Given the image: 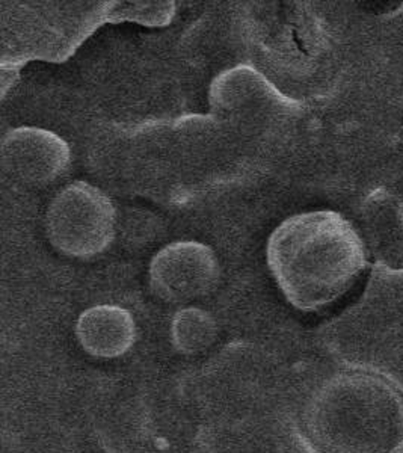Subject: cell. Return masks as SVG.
I'll return each mask as SVG.
<instances>
[{
  "mask_svg": "<svg viewBox=\"0 0 403 453\" xmlns=\"http://www.w3.org/2000/svg\"><path fill=\"white\" fill-rule=\"evenodd\" d=\"M270 273L290 304L313 311L346 294L366 268V243L331 211L298 213L270 233Z\"/></svg>",
  "mask_w": 403,
  "mask_h": 453,
  "instance_id": "6da1fadb",
  "label": "cell"
},
{
  "mask_svg": "<svg viewBox=\"0 0 403 453\" xmlns=\"http://www.w3.org/2000/svg\"><path fill=\"white\" fill-rule=\"evenodd\" d=\"M300 435L311 453H399L402 392L373 372L338 373L307 402Z\"/></svg>",
  "mask_w": 403,
  "mask_h": 453,
  "instance_id": "7a4b0ae2",
  "label": "cell"
},
{
  "mask_svg": "<svg viewBox=\"0 0 403 453\" xmlns=\"http://www.w3.org/2000/svg\"><path fill=\"white\" fill-rule=\"evenodd\" d=\"M209 100L213 119L239 129L270 127L295 109L293 100L248 65L230 68L217 76Z\"/></svg>",
  "mask_w": 403,
  "mask_h": 453,
  "instance_id": "5b68a950",
  "label": "cell"
},
{
  "mask_svg": "<svg viewBox=\"0 0 403 453\" xmlns=\"http://www.w3.org/2000/svg\"><path fill=\"white\" fill-rule=\"evenodd\" d=\"M174 14V2H114L110 23L134 21L144 27H162L170 25Z\"/></svg>",
  "mask_w": 403,
  "mask_h": 453,
  "instance_id": "8fae6325",
  "label": "cell"
},
{
  "mask_svg": "<svg viewBox=\"0 0 403 453\" xmlns=\"http://www.w3.org/2000/svg\"><path fill=\"white\" fill-rule=\"evenodd\" d=\"M219 262L212 248L197 241L170 243L150 263V283L166 303H189L210 294L219 280Z\"/></svg>",
  "mask_w": 403,
  "mask_h": 453,
  "instance_id": "8992f818",
  "label": "cell"
},
{
  "mask_svg": "<svg viewBox=\"0 0 403 453\" xmlns=\"http://www.w3.org/2000/svg\"><path fill=\"white\" fill-rule=\"evenodd\" d=\"M364 218V230L375 256L388 268L403 269V203L376 194L369 201Z\"/></svg>",
  "mask_w": 403,
  "mask_h": 453,
  "instance_id": "9c48e42d",
  "label": "cell"
},
{
  "mask_svg": "<svg viewBox=\"0 0 403 453\" xmlns=\"http://www.w3.org/2000/svg\"><path fill=\"white\" fill-rule=\"evenodd\" d=\"M117 211L97 186L76 180L53 196L46 211V234L59 253L91 258L104 253L115 239Z\"/></svg>",
  "mask_w": 403,
  "mask_h": 453,
  "instance_id": "277c9868",
  "label": "cell"
},
{
  "mask_svg": "<svg viewBox=\"0 0 403 453\" xmlns=\"http://www.w3.org/2000/svg\"><path fill=\"white\" fill-rule=\"evenodd\" d=\"M76 334L89 356L117 358L133 345L136 326L127 310L117 305H97L80 314Z\"/></svg>",
  "mask_w": 403,
  "mask_h": 453,
  "instance_id": "ba28073f",
  "label": "cell"
},
{
  "mask_svg": "<svg viewBox=\"0 0 403 453\" xmlns=\"http://www.w3.org/2000/svg\"><path fill=\"white\" fill-rule=\"evenodd\" d=\"M0 162L12 180L40 188L64 175L72 162V150L55 132L21 126L2 138Z\"/></svg>",
  "mask_w": 403,
  "mask_h": 453,
  "instance_id": "52a82bcc",
  "label": "cell"
},
{
  "mask_svg": "<svg viewBox=\"0 0 403 453\" xmlns=\"http://www.w3.org/2000/svg\"><path fill=\"white\" fill-rule=\"evenodd\" d=\"M217 331L212 316L195 307L180 310L172 322L174 345L186 354L206 349L212 345Z\"/></svg>",
  "mask_w": 403,
  "mask_h": 453,
  "instance_id": "30bf717a",
  "label": "cell"
},
{
  "mask_svg": "<svg viewBox=\"0 0 403 453\" xmlns=\"http://www.w3.org/2000/svg\"><path fill=\"white\" fill-rule=\"evenodd\" d=\"M114 2H4L2 67L64 62L104 23Z\"/></svg>",
  "mask_w": 403,
  "mask_h": 453,
  "instance_id": "3957f363",
  "label": "cell"
}]
</instances>
